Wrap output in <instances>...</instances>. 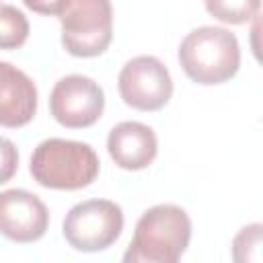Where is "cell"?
<instances>
[{
  "label": "cell",
  "instance_id": "obj_15",
  "mask_svg": "<svg viewBox=\"0 0 263 263\" xmlns=\"http://www.w3.org/2000/svg\"><path fill=\"white\" fill-rule=\"evenodd\" d=\"M25 6L37 14H47V16H60L64 8L68 6L70 0H23Z\"/></svg>",
  "mask_w": 263,
  "mask_h": 263
},
{
  "label": "cell",
  "instance_id": "obj_6",
  "mask_svg": "<svg viewBox=\"0 0 263 263\" xmlns=\"http://www.w3.org/2000/svg\"><path fill=\"white\" fill-rule=\"evenodd\" d=\"M117 86L123 103L138 111H158L173 95V78L154 55L129 60L117 76Z\"/></svg>",
  "mask_w": 263,
  "mask_h": 263
},
{
  "label": "cell",
  "instance_id": "obj_4",
  "mask_svg": "<svg viewBox=\"0 0 263 263\" xmlns=\"http://www.w3.org/2000/svg\"><path fill=\"white\" fill-rule=\"evenodd\" d=\"M62 45L76 58L101 55L113 39L111 0H70L60 14Z\"/></svg>",
  "mask_w": 263,
  "mask_h": 263
},
{
  "label": "cell",
  "instance_id": "obj_2",
  "mask_svg": "<svg viewBox=\"0 0 263 263\" xmlns=\"http://www.w3.org/2000/svg\"><path fill=\"white\" fill-rule=\"evenodd\" d=\"M101 162L92 146L76 140H43L31 156L33 179L47 189L74 191L88 187L99 175Z\"/></svg>",
  "mask_w": 263,
  "mask_h": 263
},
{
  "label": "cell",
  "instance_id": "obj_8",
  "mask_svg": "<svg viewBox=\"0 0 263 263\" xmlns=\"http://www.w3.org/2000/svg\"><path fill=\"white\" fill-rule=\"evenodd\" d=\"M49 226L45 203L27 189H6L0 193V234L14 242L39 240Z\"/></svg>",
  "mask_w": 263,
  "mask_h": 263
},
{
  "label": "cell",
  "instance_id": "obj_3",
  "mask_svg": "<svg viewBox=\"0 0 263 263\" xmlns=\"http://www.w3.org/2000/svg\"><path fill=\"white\" fill-rule=\"evenodd\" d=\"M179 64L197 84H222L238 72V39L222 27L193 29L179 45Z\"/></svg>",
  "mask_w": 263,
  "mask_h": 263
},
{
  "label": "cell",
  "instance_id": "obj_10",
  "mask_svg": "<svg viewBox=\"0 0 263 263\" xmlns=\"http://www.w3.org/2000/svg\"><path fill=\"white\" fill-rule=\"evenodd\" d=\"M107 150L117 166L125 171H140L156 158L158 142L156 134L146 123L121 121L109 132Z\"/></svg>",
  "mask_w": 263,
  "mask_h": 263
},
{
  "label": "cell",
  "instance_id": "obj_5",
  "mask_svg": "<svg viewBox=\"0 0 263 263\" xmlns=\"http://www.w3.org/2000/svg\"><path fill=\"white\" fill-rule=\"evenodd\" d=\"M123 230V212L109 199H86L70 208L64 218V238L82 253L109 249Z\"/></svg>",
  "mask_w": 263,
  "mask_h": 263
},
{
  "label": "cell",
  "instance_id": "obj_1",
  "mask_svg": "<svg viewBox=\"0 0 263 263\" xmlns=\"http://www.w3.org/2000/svg\"><path fill=\"white\" fill-rule=\"evenodd\" d=\"M191 238V220L175 203H158L146 210L123 255L127 263H175Z\"/></svg>",
  "mask_w": 263,
  "mask_h": 263
},
{
  "label": "cell",
  "instance_id": "obj_13",
  "mask_svg": "<svg viewBox=\"0 0 263 263\" xmlns=\"http://www.w3.org/2000/svg\"><path fill=\"white\" fill-rule=\"evenodd\" d=\"M263 234V226L261 224H249L245 228H240V232L234 236L232 240V257L238 263H247V261H261V236Z\"/></svg>",
  "mask_w": 263,
  "mask_h": 263
},
{
  "label": "cell",
  "instance_id": "obj_11",
  "mask_svg": "<svg viewBox=\"0 0 263 263\" xmlns=\"http://www.w3.org/2000/svg\"><path fill=\"white\" fill-rule=\"evenodd\" d=\"M29 37L27 16L12 4H0V49H16Z\"/></svg>",
  "mask_w": 263,
  "mask_h": 263
},
{
  "label": "cell",
  "instance_id": "obj_9",
  "mask_svg": "<svg viewBox=\"0 0 263 263\" xmlns=\"http://www.w3.org/2000/svg\"><path fill=\"white\" fill-rule=\"evenodd\" d=\"M37 113L35 82L10 62H0V125L23 127Z\"/></svg>",
  "mask_w": 263,
  "mask_h": 263
},
{
  "label": "cell",
  "instance_id": "obj_14",
  "mask_svg": "<svg viewBox=\"0 0 263 263\" xmlns=\"http://www.w3.org/2000/svg\"><path fill=\"white\" fill-rule=\"evenodd\" d=\"M18 168V152L16 146L8 140L0 136V185L10 181L14 177Z\"/></svg>",
  "mask_w": 263,
  "mask_h": 263
},
{
  "label": "cell",
  "instance_id": "obj_12",
  "mask_svg": "<svg viewBox=\"0 0 263 263\" xmlns=\"http://www.w3.org/2000/svg\"><path fill=\"white\" fill-rule=\"evenodd\" d=\"M205 10L228 25H242L257 16L261 0H203Z\"/></svg>",
  "mask_w": 263,
  "mask_h": 263
},
{
  "label": "cell",
  "instance_id": "obj_7",
  "mask_svg": "<svg viewBox=\"0 0 263 263\" xmlns=\"http://www.w3.org/2000/svg\"><path fill=\"white\" fill-rule=\"evenodd\" d=\"M105 109L103 88L88 76L70 74L55 82L49 95V111L64 127L80 129L92 125Z\"/></svg>",
  "mask_w": 263,
  "mask_h": 263
}]
</instances>
